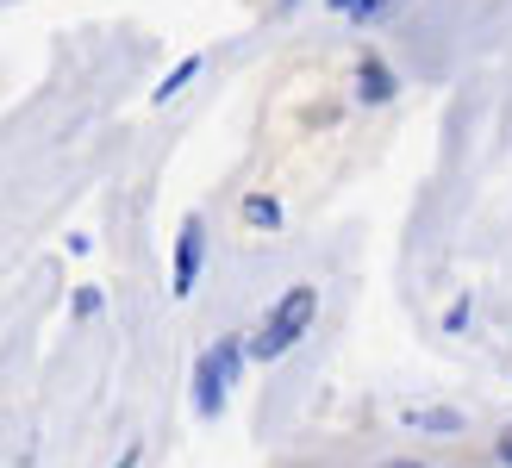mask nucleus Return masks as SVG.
<instances>
[{
	"label": "nucleus",
	"instance_id": "obj_1",
	"mask_svg": "<svg viewBox=\"0 0 512 468\" xmlns=\"http://www.w3.org/2000/svg\"><path fill=\"white\" fill-rule=\"evenodd\" d=\"M313 319H319V288H313V281H300V288L281 294V300L263 312V325L244 337V356H250V362H281L306 331H313Z\"/></svg>",
	"mask_w": 512,
	"mask_h": 468
},
{
	"label": "nucleus",
	"instance_id": "obj_2",
	"mask_svg": "<svg viewBox=\"0 0 512 468\" xmlns=\"http://www.w3.org/2000/svg\"><path fill=\"white\" fill-rule=\"evenodd\" d=\"M244 337H219V344L194 362V412L200 419H219L225 412V394H232V381H238V369H244Z\"/></svg>",
	"mask_w": 512,
	"mask_h": 468
},
{
	"label": "nucleus",
	"instance_id": "obj_3",
	"mask_svg": "<svg viewBox=\"0 0 512 468\" xmlns=\"http://www.w3.org/2000/svg\"><path fill=\"white\" fill-rule=\"evenodd\" d=\"M200 256H207V225L200 219H182V238H175V300H188L200 288Z\"/></svg>",
	"mask_w": 512,
	"mask_h": 468
},
{
	"label": "nucleus",
	"instance_id": "obj_4",
	"mask_svg": "<svg viewBox=\"0 0 512 468\" xmlns=\"http://www.w3.org/2000/svg\"><path fill=\"white\" fill-rule=\"evenodd\" d=\"M400 425L406 431H425V437H463L469 419L456 406H400Z\"/></svg>",
	"mask_w": 512,
	"mask_h": 468
},
{
	"label": "nucleus",
	"instance_id": "obj_5",
	"mask_svg": "<svg viewBox=\"0 0 512 468\" xmlns=\"http://www.w3.org/2000/svg\"><path fill=\"white\" fill-rule=\"evenodd\" d=\"M394 94H400V82H394V69L381 63V57L356 63V100H363V107H388Z\"/></svg>",
	"mask_w": 512,
	"mask_h": 468
},
{
	"label": "nucleus",
	"instance_id": "obj_6",
	"mask_svg": "<svg viewBox=\"0 0 512 468\" xmlns=\"http://www.w3.org/2000/svg\"><path fill=\"white\" fill-rule=\"evenodd\" d=\"M244 225L250 231H281V200L275 194H250L244 200Z\"/></svg>",
	"mask_w": 512,
	"mask_h": 468
},
{
	"label": "nucleus",
	"instance_id": "obj_7",
	"mask_svg": "<svg viewBox=\"0 0 512 468\" xmlns=\"http://www.w3.org/2000/svg\"><path fill=\"white\" fill-rule=\"evenodd\" d=\"M200 69H207V57H182V63H175V69L163 75V82H157V94H150V100H175V94H182Z\"/></svg>",
	"mask_w": 512,
	"mask_h": 468
},
{
	"label": "nucleus",
	"instance_id": "obj_8",
	"mask_svg": "<svg viewBox=\"0 0 512 468\" xmlns=\"http://www.w3.org/2000/svg\"><path fill=\"white\" fill-rule=\"evenodd\" d=\"M394 7H406V0H356V7H350V19H356V25H381V19H388Z\"/></svg>",
	"mask_w": 512,
	"mask_h": 468
},
{
	"label": "nucleus",
	"instance_id": "obj_9",
	"mask_svg": "<svg viewBox=\"0 0 512 468\" xmlns=\"http://www.w3.org/2000/svg\"><path fill=\"white\" fill-rule=\"evenodd\" d=\"M100 300H107L100 288H75V319H94V312H100Z\"/></svg>",
	"mask_w": 512,
	"mask_h": 468
},
{
	"label": "nucleus",
	"instance_id": "obj_10",
	"mask_svg": "<svg viewBox=\"0 0 512 468\" xmlns=\"http://www.w3.org/2000/svg\"><path fill=\"white\" fill-rule=\"evenodd\" d=\"M494 456H500V468H512V425L500 431V444H494Z\"/></svg>",
	"mask_w": 512,
	"mask_h": 468
},
{
	"label": "nucleus",
	"instance_id": "obj_11",
	"mask_svg": "<svg viewBox=\"0 0 512 468\" xmlns=\"http://www.w3.org/2000/svg\"><path fill=\"white\" fill-rule=\"evenodd\" d=\"M138 456H144V444H125V450H119V462H113V468H138Z\"/></svg>",
	"mask_w": 512,
	"mask_h": 468
},
{
	"label": "nucleus",
	"instance_id": "obj_12",
	"mask_svg": "<svg viewBox=\"0 0 512 468\" xmlns=\"http://www.w3.org/2000/svg\"><path fill=\"white\" fill-rule=\"evenodd\" d=\"M381 468H425V462H413V456H394V462H381Z\"/></svg>",
	"mask_w": 512,
	"mask_h": 468
},
{
	"label": "nucleus",
	"instance_id": "obj_13",
	"mask_svg": "<svg viewBox=\"0 0 512 468\" xmlns=\"http://www.w3.org/2000/svg\"><path fill=\"white\" fill-rule=\"evenodd\" d=\"M331 7H338V13H350V7H356V0H331Z\"/></svg>",
	"mask_w": 512,
	"mask_h": 468
}]
</instances>
